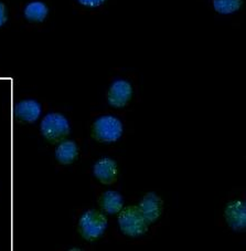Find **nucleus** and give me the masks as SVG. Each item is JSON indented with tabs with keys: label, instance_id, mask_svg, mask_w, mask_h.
Masks as SVG:
<instances>
[{
	"label": "nucleus",
	"instance_id": "1",
	"mask_svg": "<svg viewBox=\"0 0 246 251\" xmlns=\"http://www.w3.org/2000/svg\"><path fill=\"white\" fill-rule=\"evenodd\" d=\"M125 133V124L117 115L105 113L98 115L90 124L89 134L95 142L112 144L118 142Z\"/></svg>",
	"mask_w": 246,
	"mask_h": 251
},
{
	"label": "nucleus",
	"instance_id": "2",
	"mask_svg": "<svg viewBox=\"0 0 246 251\" xmlns=\"http://www.w3.org/2000/svg\"><path fill=\"white\" fill-rule=\"evenodd\" d=\"M117 215L119 231L129 239H141L152 230L137 205L124 206Z\"/></svg>",
	"mask_w": 246,
	"mask_h": 251
},
{
	"label": "nucleus",
	"instance_id": "3",
	"mask_svg": "<svg viewBox=\"0 0 246 251\" xmlns=\"http://www.w3.org/2000/svg\"><path fill=\"white\" fill-rule=\"evenodd\" d=\"M223 226L234 232H244L246 229V199L245 195H230L224 201L221 209Z\"/></svg>",
	"mask_w": 246,
	"mask_h": 251
},
{
	"label": "nucleus",
	"instance_id": "4",
	"mask_svg": "<svg viewBox=\"0 0 246 251\" xmlns=\"http://www.w3.org/2000/svg\"><path fill=\"white\" fill-rule=\"evenodd\" d=\"M137 98L136 81L132 77H117L106 91V101L110 106L122 110L133 104Z\"/></svg>",
	"mask_w": 246,
	"mask_h": 251
},
{
	"label": "nucleus",
	"instance_id": "5",
	"mask_svg": "<svg viewBox=\"0 0 246 251\" xmlns=\"http://www.w3.org/2000/svg\"><path fill=\"white\" fill-rule=\"evenodd\" d=\"M109 220L101 210L88 209L77 220V232L86 241H96L104 235Z\"/></svg>",
	"mask_w": 246,
	"mask_h": 251
},
{
	"label": "nucleus",
	"instance_id": "6",
	"mask_svg": "<svg viewBox=\"0 0 246 251\" xmlns=\"http://www.w3.org/2000/svg\"><path fill=\"white\" fill-rule=\"evenodd\" d=\"M41 135L51 144H59L71 133L70 121L63 113L51 112L45 115L40 124Z\"/></svg>",
	"mask_w": 246,
	"mask_h": 251
},
{
	"label": "nucleus",
	"instance_id": "7",
	"mask_svg": "<svg viewBox=\"0 0 246 251\" xmlns=\"http://www.w3.org/2000/svg\"><path fill=\"white\" fill-rule=\"evenodd\" d=\"M137 206L150 227L158 225L165 213V201L160 195L154 192L146 193Z\"/></svg>",
	"mask_w": 246,
	"mask_h": 251
},
{
	"label": "nucleus",
	"instance_id": "8",
	"mask_svg": "<svg viewBox=\"0 0 246 251\" xmlns=\"http://www.w3.org/2000/svg\"><path fill=\"white\" fill-rule=\"evenodd\" d=\"M93 175L102 185H115L117 183L119 177V168L117 163L110 157L98 159L93 166Z\"/></svg>",
	"mask_w": 246,
	"mask_h": 251
},
{
	"label": "nucleus",
	"instance_id": "9",
	"mask_svg": "<svg viewBox=\"0 0 246 251\" xmlns=\"http://www.w3.org/2000/svg\"><path fill=\"white\" fill-rule=\"evenodd\" d=\"M42 113L41 103L36 99L25 98L20 100L15 107V115L19 122L23 124H33Z\"/></svg>",
	"mask_w": 246,
	"mask_h": 251
},
{
	"label": "nucleus",
	"instance_id": "10",
	"mask_svg": "<svg viewBox=\"0 0 246 251\" xmlns=\"http://www.w3.org/2000/svg\"><path fill=\"white\" fill-rule=\"evenodd\" d=\"M80 155V147L73 140H64L60 142L55 149V159L62 166L71 165Z\"/></svg>",
	"mask_w": 246,
	"mask_h": 251
},
{
	"label": "nucleus",
	"instance_id": "11",
	"mask_svg": "<svg viewBox=\"0 0 246 251\" xmlns=\"http://www.w3.org/2000/svg\"><path fill=\"white\" fill-rule=\"evenodd\" d=\"M98 205L109 215H117L124 208L125 201L123 195L116 190H106L98 197Z\"/></svg>",
	"mask_w": 246,
	"mask_h": 251
},
{
	"label": "nucleus",
	"instance_id": "12",
	"mask_svg": "<svg viewBox=\"0 0 246 251\" xmlns=\"http://www.w3.org/2000/svg\"><path fill=\"white\" fill-rule=\"evenodd\" d=\"M47 15H49V7L41 0H33L24 6L23 16L29 23L41 24L47 18Z\"/></svg>",
	"mask_w": 246,
	"mask_h": 251
},
{
	"label": "nucleus",
	"instance_id": "13",
	"mask_svg": "<svg viewBox=\"0 0 246 251\" xmlns=\"http://www.w3.org/2000/svg\"><path fill=\"white\" fill-rule=\"evenodd\" d=\"M213 10L221 16H230L239 11L243 6V0H212Z\"/></svg>",
	"mask_w": 246,
	"mask_h": 251
},
{
	"label": "nucleus",
	"instance_id": "14",
	"mask_svg": "<svg viewBox=\"0 0 246 251\" xmlns=\"http://www.w3.org/2000/svg\"><path fill=\"white\" fill-rule=\"evenodd\" d=\"M105 1L106 0H77V2L81 6L89 8V9H96V8L104 5Z\"/></svg>",
	"mask_w": 246,
	"mask_h": 251
},
{
	"label": "nucleus",
	"instance_id": "15",
	"mask_svg": "<svg viewBox=\"0 0 246 251\" xmlns=\"http://www.w3.org/2000/svg\"><path fill=\"white\" fill-rule=\"evenodd\" d=\"M7 19H8L7 7L5 3L0 1V27H2V25L7 23Z\"/></svg>",
	"mask_w": 246,
	"mask_h": 251
}]
</instances>
